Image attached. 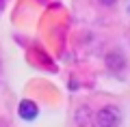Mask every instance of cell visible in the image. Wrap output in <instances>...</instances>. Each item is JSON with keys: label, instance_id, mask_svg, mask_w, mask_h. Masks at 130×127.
<instances>
[{"label": "cell", "instance_id": "6da1fadb", "mask_svg": "<svg viewBox=\"0 0 130 127\" xmlns=\"http://www.w3.org/2000/svg\"><path fill=\"white\" fill-rule=\"evenodd\" d=\"M119 118H121V114H119V110H117L115 106H104V108L95 114L98 127H117L119 125Z\"/></svg>", "mask_w": 130, "mask_h": 127}, {"label": "cell", "instance_id": "7a4b0ae2", "mask_svg": "<svg viewBox=\"0 0 130 127\" xmlns=\"http://www.w3.org/2000/svg\"><path fill=\"white\" fill-rule=\"evenodd\" d=\"M104 60H106V67L111 69L113 73H119V71L126 69V56L121 54V52H108Z\"/></svg>", "mask_w": 130, "mask_h": 127}, {"label": "cell", "instance_id": "3957f363", "mask_svg": "<svg viewBox=\"0 0 130 127\" xmlns=\"http://www.w3.org/2000/svg\"><path fill=\"white\" fill-rule=\"evenodd\" d=\"M20 116L22 118H35L37 116V106L32 101H22L20 104Z\"/></svg>", "mask_w": 130, "mask_h": 127}, {"label": "cell", "instance_id": "277c9868", "mask_svg": "<svg viewBox=\"0 0 130 127\" xmlns=\"http://www.w3.org/2000/svg\"><path fill=\"white\" fill-rule=\"evenodd\" d=\"M98 2H100L102 7H113V5L117 2V0H98Z\"/></svg>", "mask_w": 130, "mask_h": 127}, {"label": "cell", "instance_id": "5b68a950", "mask_svg": "<svg viewBox=\"0 0 130 127\" xmlns=\"http://www.w3.org/2000/svg\"><path fill=\"white\" fill-rule=\"evenodd\" d=\"M128 9H130V7H128Z\"/></svg>", "mask_w": 130, "mask_h": 127}]
</instances>
